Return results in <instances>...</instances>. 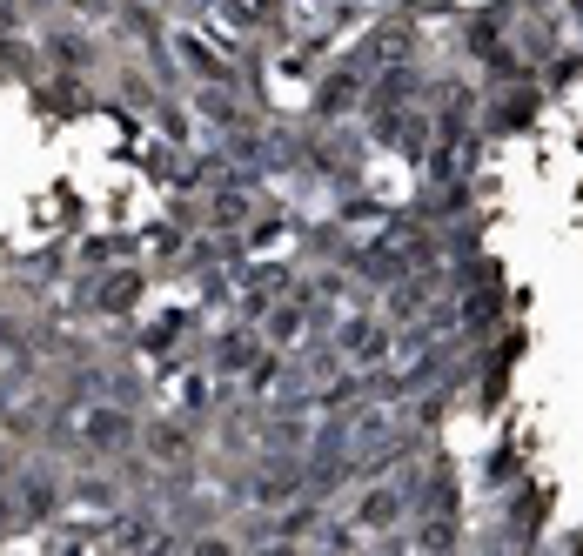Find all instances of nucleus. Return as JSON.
Listing matches in <instances>:
<instances>
[{
  "label": "nucleus",
  "mask_w": 583,
  "mask_h": 556,
  "mask_svg": "<svg viewBox=\"0 0 583 556\" xmlns=\"http://www.w3.org/2000/svg\"><path fill=\"white\" fill-rule=\"evenodd\" d=\"M135 302H141V275H128V268L94 282V309H135Z\"/></svg>",
  "instance_id": "2"
},
{
  "label": "nucleus",
  "mask_w": 583,
  "mask_h": 556,
  "mask_svg": "<svg viewBox=\"0 0 583 556\" xmlns=\"http://www.w3.org/2000/svg\"><path fill=\"white\" fill-rule=\"evenodd\" d=\"M74 423H81V443L88 449H121L128 443V416H121V409H81Z\"/></svg>",
  "instance_id": "1"
},
{
  "label": "nucleus",
  "mask_w": 583,
  "mask_h": 556,
  "mask_svg": "<svg viewBox=\"0 0 583 556\" xmlns=\"http://www.w3.org/2000/svg\"><path fill=\"white\" fill-rule=\"evenodd\" d=\"M396 510H403V496H396V490H369L362 523H369V530H389V523H396Z\"/></svg>",
  "instance_id": "3"
}]
</instances>
